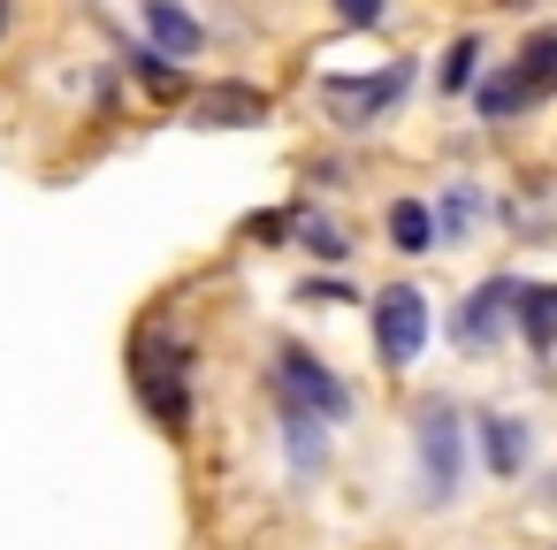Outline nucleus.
I'll use <instances>...</instances> for the list:
<instances>
[{
    "mask_svg": "<svg viewBox=\"0 0 557 550\" xmlns=\"http://www.w3.org/2000/svg\"><path fill=\"white\" fill-rule=\"evenodd\" d=\"M131 382H138V405L176 436L184 420H191V398H184V344L153 321V329H138V344H131Z\"/></svg>",
    "mask_w": 557,
    "mask_h": 550,
    "instance_id": "obj_1",
    "label": "nucleus"
},
{
    "mask_svg": "<svg viewBox=\"0 0 557 550\" xmlns=\"http://www.w3.org/2000/svg\"><path fill=\"white\" fill-rule=\"evenodd\" d=\"M268 390H275V405H283V413H321V420H344V413H351V390H344L313 352H298V344H283V352H275Z\"/></svg>",
    "mask_w": 557,
    "mask_h": 550,
    "instance_id": "obj_2",
    "label": "nucleus"
},
{
    "mask_svg": "<svg viewBox=\"0 0 557 550\" xmlns=\"http://www.w3.org/2000/svg\"><path fill=\"white\" fill-rule=\"evenodd\" d=\"M412 451H420V489H428V504L443 512V504L458 497V474H466V428H458V413H450L443 398L420 413Z\"/></svg>",
    "mask_w": 557,
    "mask_h": 550,
    "instance_id": "obj_3",
    "label": "nucleus"
},
{
    "mask_svg": "<svg viewBox=\"0 0 557 550\" xmlns=\"http://www.w3.org/2000/svg\"><path fill=\"white\" fill-rule=\"evenodd\" d=\"M405 85H412V62H389V70H374V77H329L321 100H329V115H336L344 131H359V123H382V115L405 100Z\"/></svg>",
    "mask_w": 557,
    "mask_h": 550,
    "instance_id": "obj_4",
    "label": "nucleus"
},
{
    "mask_svg": "<svg viewBox=\"0 0 557 550\" xmlns=\"http://www.w3.org/2000/svg\"><path fill=\"white\" fill-rule=\"evenodd\" d=\"M420 344H428V298L412 283H389L374 298V352H382V367H412Z\"/></svg>",
    "mask_w": 557,
    "mask_h": 550,
    "instance_id": "obj_5",
    "label": "nucleus"
},
{
    "mask_svg": "<svg viewBox=\"0 0 557 550\" xmlns=\"http://www.w3.org/2000/svg\"><path fill=\"white\" fill-rule=\"evenodd\" d=\"M519 291H527V283L488 276V283L458 306V329H450V337H458V352H488V344H504V329L519 321Z\"/></svg>",
    "mask_w": 557,
    "mask_h": 550,
    "instance_id": "obj_6",
    "label": "nucleus"
},
{
    "mask_svg": "<svg viewBox=\"0 0 557 550\" xmlns=\"http://www.w3.org/2000/svg\"><path fill=\"white\" fill-rule=\"evenodd\" d=\"M191 123L199 131H237V123H268V93L260 85H207L191 100Z\"/></svg>",
    "mask_w": 557,
    "mask_h": 550,
    "instance_id": "obj_7",
    "label": "nucleus"
},
{
    "mask_svg": "<svg viewBox=\"0 0 557 550\" xmlns=\"http://www.w3.org/2000/svg\"><path fill=\"white\" fill-rule=\"evenodd\" d=\"M146 32H153V47L176 54V62H191V54L207 47V32H199V16L184 9V0H146Z\"/></svg>",
    "mask_w": 557,
    "mask_h": 550,
    "instance_id": "obj_8",
    "label": "nucleus"
},
{
    "mask_svg": "<svg viewBox=\"0 0 557 550\" xmlns=\"http://www.w3.org/2000/svg\"><path fill=\"white\" fill-rule=\"evenodd\" d=\"M115 47H123V62L138 70V85H146L153 100H184V93H191V77H184L176 54H161V47H131V39H115Z\"/></svg>",
    "mask_w": 557,
    "mask_h": 550,
    "instance_id": "obj_9",
    "label": "nucleus"
},
{
    "mask_svg": "<svg viewBox=\"0 0 557 550\" xmlns=\"http://www.w3.org/2000/svg\"><path fill=\"white\" fill-rule=\"evenodd\" d=\"M542 93L527 85V70H504V77H488V85H473V108H481V123H511V115H527Z\"/></svg>",
    "mask_w": 557,
    "mask_h": 550,
    "instance_id": "obj_10",
    "label": "nucleus"
},
{
    "mask_svg": "<svg viewBox=\"0 0 557 550\" xmlns=\"http://www.w3.org/2000/svg\"><path fill=\"white\" fill-rule=\"evenodd\" d=\"M481 459H488V474H519L527 466V428L511 420V413H481Z\"/></svg>",
    "mask_w": 557,
    "mask_h": 550,
    "instance_id": "obj_11",
    "label": "nucleus"
},
{
    "mask_svg": "<svg viewBox=\"0 0 557 550\" xmlns=\"http://www.w3.org/2000/svg\"><path fill=\"white\" fill-rule=\"evenodd\" d=\"M283 451L298 474H321L329 466V436H321V413H283Z\"/></svg>",
    "mask_w": 557,
    "mask_h": 550,
    "instance_id": "obj_12",
    "label": "nucleus"
},
{
    "mask_svg": "<svg viewBox=\"0 0 557 550\" xmlns=\"http://www.w3.org/2000/svg\"><path fill=\"white\" fill-rule=\"evenodd\" d=\"M519 337H527L534 352L557 344V283H527V291H519Z\"/></svg>",
    "mask_w": 557,
    "mask_h": 550,
    "instance_id": "obj_13",
    "label": "nucleus"
},
{
    "mask_svg": "<svg viewBox=\"0 0 557 550\" xmlns=\"http://www.w3.org/2000/svg\"><path fill=\"white\" fill-rule=\"evenodd\" d=\"M435 237H443V222H435L420 199H397V207H389V245H397V253H435Z\"/></svg>",
    "mask_w": 557,
    "mask_h": 550,
    "instance_id": "obj_14",
    "label": "nucleus"
},
{
    "mask_svg": "<svg viewBox=\"0 0 557 550\" xmlns=\"http://www.w3.org/2000/svg\"><path fill=\"white\" fill-rule=\"evenodd\" d=\"M290 237H298L313 260H351V237H344L329 215H313V207H290Z\"/></svg>",
    "mask_w": 557,
    "mask_h": 550,
    "instance_id": "obj_15",
    "label": "nucleus"
},
{
    "mask_svg": "<svg viewBox=\"0 0 557 550\" xmlns=\"http://www.w3.org/2000/svg\"><path fill=\"white\" fill-rule=\"evenodd\" d=\"M519 70H527L534 93H557V32H534V39L519 47Z\"/></svg>",
    "mask_w": 557,
    "mask_h": 550,
    "instance_id": "obj_16",
    "label": "nucleus"
},
{
    "mask_svg": "<svg viewBox=\"0 0 557 550\" xmlns=\"http://www.w3.org/2000/svg\"><path fill=\"white\" fill-rule=\"evenodd\" d=\"M473 62H481V39H473V32L450 39V54H443V93H473Z\"/></svg>",
    "mask_w": 557,
    "mask_h": 550,
    "instance_id": "obj_17",
    "label": "nucleus"
},
{
    "mask_svg": "<svg viewBox=\"0 0 557 550\" xmlns=\"http://www.w3.org/2000/svg\"><path fill=\"white\" fill-rule=\"evenodd\" d=\"M466 230H473V192L458 184V192H450V207H443V237H466Z\"/></svg>",
    "mask_w": 557,
    "mask_h": 550,
    "instance_id": "obj_18",
    "label": "nucleus"
},
{
    "mask_svg": "<svg viewBox=\"0 0 557 550\" xmlns=\"http://www.w3.org/2000/svg\"><path fill=\"white\" fill-rule=\"evenodd\" d=\"M336 16H344V24H359V32H382V16H389V9H382V0H336Z\"/></svg>",
    "mask_w": 557,
    "mask_h": 550,
    "instance_id": "obj_19",
    "label": "nucleus"
},
{
    "mask_svg": "<svg viewBox=\"0 0 557 550\" xmlns=\"http://www.w3.org/2000/svg\"><path fill=\"white\" fill-rule=\"evenodd\" d=\"M9 16H16V9H9V0H0V32H9Z\"/></svg>",
    "mask_w": 557,
    "mask_h": 550,
    "instance_id": "obj_20",
    "label": "nucleus"
}]
</instances>
